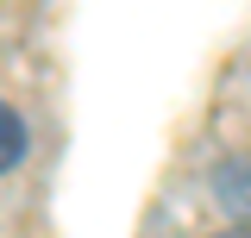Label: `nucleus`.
I'll return each instance as SVG.
<instances>
[{"instance_id": "obj_2", "label": "nucleus", "mask_w": 251, "mask_h": 238, "mask_svg": "<svg viewBox=\"0 0 251 238\" xmlns=\"http://www.w3.org/2000/svg\"><path fill=\"white\" fill-rule=\"evenodd\" d=\"M220 238H251V232H245V226H232V232H220Z\"/></svg>"}, {"instance_id": "obj_1", "label": "nucleus", "mask_w": 251, "mask_h": 238, "mask_svg": "<svg viewBox=\"0 0 251 238\" xmlns=\"http://www.w3.org/2000/svg\"><path fill=\"white\" fill-rule=\"evenodd\" d=\"M19 157H25V119H19L6 100H0V176H6Z\"/></svg>"}]
</instances>
